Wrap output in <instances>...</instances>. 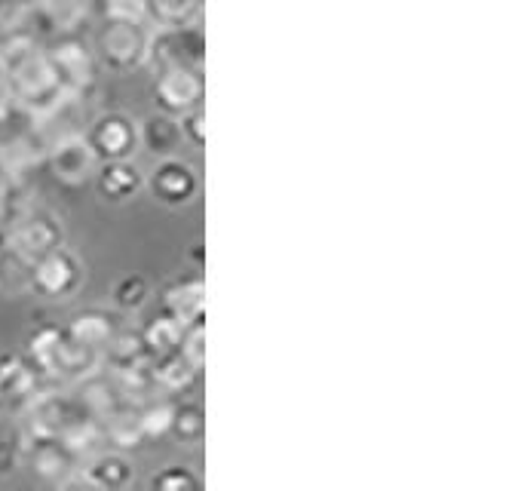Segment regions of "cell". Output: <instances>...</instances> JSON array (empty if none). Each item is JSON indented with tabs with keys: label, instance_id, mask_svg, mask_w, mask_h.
I'll list each match as a JSON object with an SVG mask.
<instances>
[{
	"label": "cell",
	"instance_id": "1",
	"mask_svg": "<svg viewBox=\"0 0 512 491\" xmlns=\"http://www.w3.org/2000/svg\"><path fill=\"white\" fill-rule=\"evenodd\" d=\"M160 96L169 108H184L197 99V80L188 71H172L160 83Z\"/></svg>",
	"mask_w": 512,
	"mask_h": 491
},
{
	"label": "cell",
	"instance_id": "4",
	"mask_svg": "<svg viewBox=\"0 0 512 491\" xmlns=\"http://www.w3.org/2000/svg\"><path fill=\"white\" fill-rule=\"evenodd\" d=\"M181 182H191V175L184 166H166L157 178V185H160L166 200H184V194H188L191 188H181Z\"/></svg>",
	"mask_w": 512,
	"mask_h": 491
},
{
	"label": "cell",
	"instance_id": "5",
	"mask_svg": "<svg viewBox=\"0 0 512 491\" xmlns=\"http://www.w3.org/2000/svg\"><path fill=\"white\" fill-rule=\"evenodd\" d=\"M129 188H135V175L129 172V169H123V166H114V169H108V175H105V191H111V194H126Z\"/></svg>",
	"mask_w": 512,
	"mask_h": 491
},
{
	"label": "cell",
	"instance_id": "2",
	"mask_svg": "<svg viewBox=\"0 0 512 491\" xmlns=\"http://www.w3.org/2000/svg\"><path fill=\"white\" fill-rule=\"evenodd\" d=\"M71 280H74V271H71V264L62 255L46 258L37 267V286L46 289V292H62Z\"/></svg>",
	"mask_w": 512,
	"mask_h": 491
},
{
	"label": "cell",
	"instance_id": "6",
	"mask_svg": "<svg viewBox=\"0 0 512 491\" xmlns=\"http://www.w3.org/2000/svg\"><path fill=\"white\" fill-rule=\"evenodd\" d=\"M142 10H145V0H108V13L114 19H123V22L138 19Z\"/></svg>",
	"mask_w": 512,
	"mask_h": 491
},
{
	"label": "cell",
	"instance_id": "3",
	"mask_svg": "<svg viewBox=\"0 0 512 491\" xmlns=\"http://www.w3.org/2000/svg\"><path fill=\"white\" fill-rule=\"evenodd\" d=\"M96 145L111 154V157H120L129 151V129L123 126V120H105L99 129H96Z\"/></svg>",
	"mask_w": 512,
	"mask_h": 491
}]
</instances>
